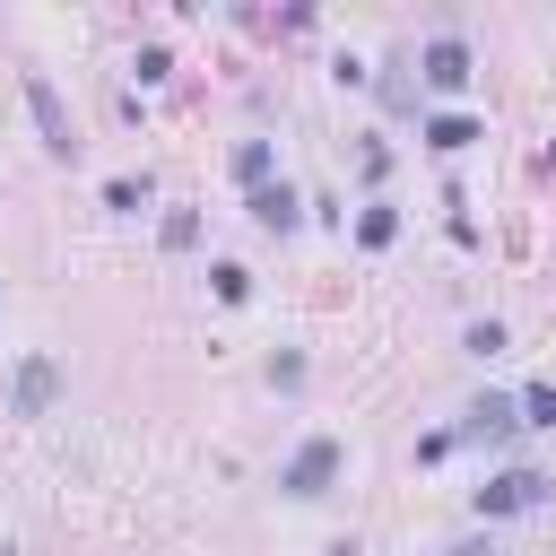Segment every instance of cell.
<instances>
[{
	"label": "cell",
	"instance_id": "1",
	"mask_svg": "<svg viewBox=\"0 0 556 556\" xmlns=\"http://www.w3.org/2000/svg\"><path fill=\"white\" fill-rule=\"evenodd\" d=\"M339 469H348V443H339V434H304V443H295V460L278 469V486H287L295 504H313V495H330V478H339Z\"/></svg>",
	"mask_w": 556,
	"mask_h": 556
},
{
	"label": "cell",
	"instance_id": "2",
	"mask_svg": "<svg viewBox=\"0 0 556 556\" xmlns=\"http://www.w3.org/2000/svg\"><path fill=\"white\" fill-rule=\"evenodd\" d=\"M61 400V365L52 356H17V374H9V417H43Z\"/></svg>",
	"mask_w": 556,
	"mask_h": 556
},
{
	"label": "cell",
	"instance_id": "3",
	"mask_svg": "<svg viewBox=\"0 0 556 556\" xmlns=\"http://www.w3.org/2000/svg\"><path fill=\"white\" fill-rule=\"evenodd\" d=\"M530 504H547V478H539V469H504V478H486V486H478V513H486V521L530 513Z\"/></svg>",
	"mask_w": 556,
	"mask_h": 556
},
{
	"label": "cell",
	"instance_id": "4",
	"mask_svg": "<svg viewBox=\"0 0 556 556\" xmlns=\"http://www.w3.org/2000/svg\"><path fill=\"white\" fill-rule=\"evenodd\" d=\"M26 113H35V130H43L52 156H78V130H70V104L52 96V78H26Z\"/></svg>",
	"mask_w": 556,
	"mask_h": 556
},
{
	"label": "cell",
	"instance_id": "5",
	"mask_svg": "<svg viewBox=\"0 0 556 556\" xmlns=\"http://www.w3.org/2000/svg\"><path fill=\"white\" fill-rule=\"evenodd\" d=\"M417 70H426V87H443V96H460V87H469V43H460V35H434Z\"/></svg>",
	"mask_w": 556,
	"mask_h": 556
},
{
	"label": "cell",
	"instance_id": "6",
	"mask_svg": "<svg viewBox=\"0 0 556 556\" xmlns=\"http://www.w3.org/2000/svg\"><path fill=\"white\" fill-rule=\"evenodd\" d=\"M252 226H269V235H295V226H304V200H295L287 182H261V191H252Z\"/></svg>",
	"mask_w": 556,
	"mask_h": 556
},
{
	"label": "cell",
	"instance_id": "7",
	"mask_svg": "<svg viewBox=\"0 0 556 556\" xmlns=\"http://www.w3.org/2000/svg\"><path fill=\"white\" fill-rule=\"evenodd\" d=\"M469 139H478V122H469V113H434V122H426V148H443V156H460Z\"/></svg>",
	"mask_w": 556,
	"mask_h": 556
},
{
	"label": "cell",
	"instance_id": "8",
	"mask_svg": "<svg viewBox=\"0 0 556 556\" xmlns=\"http://www.w3.org/2000/svg\"><path fill=\"white\" fill-rule=\"evenodd\" d=\"M513 426H521V408H513V400H495V391H486V400H478V408H469V426H460V434H513Z\"/></svg>",
	"mask_w": 556,
	"mask_h": 556
},
{
	"label": "cell",
	"instance_id": "9",
	"mask_svg": "<svg viewBox=\"0 0 556 556\" xmlns=\"http://www.w3.org/2000/svg\"><path fill=\"white\" fill-rule=\"evenodd\" d=\"M391 235H400V208H391V200H365V217H356V243H374V252H382Z\"/></svg>",
	"mask_w": 556,
	"mask_h": 556
},
{
	"label": "cell",
	"instance_id": "10",
	"mask_svg": "<svg viewBox=\"0 0 556 556\" xmlns=\"http://www.w3.org/2000/svg\"><path fill=\"white\" fill-rule=\"evenodd\" d=\"M269 165H278V148H269V139H243V148H235V174H243L252 191L269 182Z\"/></svg>",
	"mask_w": 556,
	"mask_h": 556
},
{
	"label": "cell",
	"instance_id": "11",
	"mask_svg": "<svg viewBox=\"0 0 556 556\" xmlns=\"http://www.w3.org/2000/svg\"><path fill=\"white\" fill-rule=\"evenodd\" d=\"M156 235H165V252H191V243H200V217H191V208H165Z\"/></svg>",
	"mask_w": 556,
	"mask_h": 556
},
{
	"label": "cell",
	"instance_id": "12",
	"mask_svg": "<svg viewBox=\"0 0 556 556\" xmlns=\"http://www.w3.org/2000/svg\"><path fill=\"white\" fill-rule=\"evenodd\" d=\"M208 278H217V304H243V295H252V269H243V261H217Z\"/></svg>",
	"mask_w": 556,
	"mask_h": 556
},
{
	"label": "cell",
	"instance_id": "13",
	"mask_svg": "<svg viewBox=\"0 0 556 556\" xmlns=\"http://www.w3.org/2000/svg\"><path fill=\"white\" fill-rule=\"evenodd\" d=\"M521 426H556V382H530L521 391Z\"/></svg>",
	"mask_w": 556,
	"mask_h": 556
},
{
	"label": "cell",
	"instance_id": "14",
	"mask_svg": "<svg viewBox=\"0 0 556 556\" xmlns=\"http://www.w3.org/2000/svg\"><path fill=\"white\" fill-rule=\"evenodd\" d=\"M443 556H504V547H486V539H469V547H443Z\"/></svg>",
	"mask_w": 556,
	"mask_h": 556
},
{
	"label": "cell",
	"instance_id": "15",
	"mask_svg": "<svg viewBox=\"0 0 556 556\" xmlns=\"http://www.w3.org/2000/svg\"><path fill=\"white\" fill-rule=\"evenodd\" d=\"M0 556H9V547H0Z\"/></svg>",
	"mask_w": 556,
	"mask_h": 556
}]
</instances>
